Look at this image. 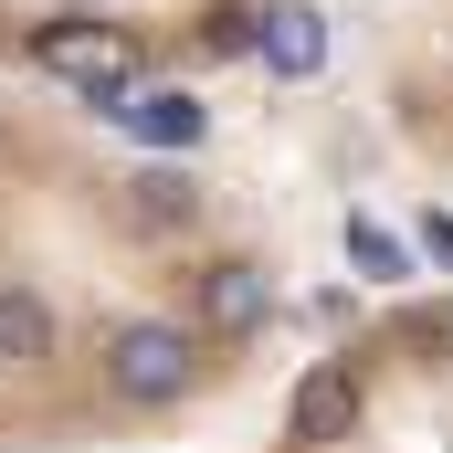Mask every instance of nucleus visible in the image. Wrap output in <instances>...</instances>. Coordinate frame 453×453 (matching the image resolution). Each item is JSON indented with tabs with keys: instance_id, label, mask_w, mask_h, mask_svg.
<instances>
[{
	"instance_id": "f257e3e1",
	"label": "nucleus",
	"mask_w": 453,
	"mask_h": 453,
	"mask_svg": "<svg viewBox=\"0 0 453 453\" xmlns=\"http://www.w3.org/2000/svg\"><path fill=\"white\" fill-rule=\"evenodd\" d=\"M190 358H201L190 327L137 317V327H116V338H106V390H116V401H137V411H158V401H180V390H190Z\"/></svg>"
},
{
	"instance_id": "f03ea898",
	"label": "nucleus",
	"mask_w": 453,
	"mask_h": 453,
	"mask_svg": "<svg viewBox=\"0 0 453 453\" xmlns=\"http://www.w3.org/2000/svg\"><path fill=\"white\" fill-rule=\"evenodd\" d=\"M32 64L64 74L85 106H106V116L137 96V42H116V32H96V21H53V32L32 42Z\"/></svg>"
},
{
	"instance_id": "7ed1b4c3",
	"label": "nucleus",
	"mask_w": 453,
	"mask_h": 453,
	"mask_svg": "<svg viewBox=\"0 0 453 453\" xmlns=\"http://www.w3.org/2000/svg\"><path fill=\"white\" fill-rule=\"evenodd\" d=\"M348 422H358V369H338V358L306 369L296 380V443H338Z\"/></svg>"
},
{
	"instance_id": "20e7f679",
	"label": "nucleus",
	"mask_w": 453,
	"mask_h": 453,
	"mask_svg": "<svg viewBox=\"0 0 453 453\" xmlns=\"http://www.w3.org/2000/svg\"><path fill=\"white\" fill-rule=\"evenodd\" d=\"M116 116H127L148 148H201V106H190L180 85H137V96H127Z\"/></svg>"
},
{
	"instance_id": "39448f33",
	"label": "nucleus",
	"mask_w": 453,
	"mask_h": 453,
	"mask_svg": "<svg viewBox=\"0 0 453 453\" xmlns=\"http://www.w3.org/2000/svg\"><path fill=\"white\" fill-rule=\"evenodd\" d=\"M253 42H264V64H274V74H317V53H327V32H317V11H306V0H274Z\"/></svg>"
},
{
	"instance_id": "423d86ee",
	"label": "nucleus",
	"mask_w": 453,
	"mask_h": 453,
	"mask_svg": "<svg viewBox=\"0 0 453 453\" xmlns=\"http://www.w3.org/2000/svg\"><path fill=\"white\" fill-rule=\"evenodd\" d=\"M201 317H211V327H253V317H264V274H253V264H211V274H201Z\"/></svg>"
},
{
	"instance_id": "0eeeda50",
	"label": "nucleus",
	"mask_w": 453,
	"mask_h": 453,
	"mask_svg": "<svg viewBox=\"0 0 453 453\" xmlns=\"http://www.w3.org/2000/svg\"><path fill=\"white\" fill-rule=\"evenodd\" d=\"M42 348H53V317H42V296L0 285V369H21V358H42Z\"/></svg>"
},
{
	"instance_id": "6e6552de",
	"label": "nucleus",
	"mask_w": 453,
	"mask_h": 453,
	"mask_svg": "<svg viewBox=\"0 0 453 453\" xmlns=\"http://www.w3.org/2000/svg\"><path fill=\"white\" fill-rule=\"evenodd\" d=\"M127 211H137V232H180L201 201H190V180H169V169H148L137 190H127Z\"/></svg>"
},
{
	"instance_id": "1a4fd4ad",
	"label": "nucleus",
	"mask_w": 453,
	"mask_h": 453,
	"mask_svg": "<svg viewBox=\"0 0 453 453\" xmlns=\"http://www.w3.org/2000/svg\"><path fill=\"white\" fill-rule=\"evenodd\" d=\"M348 264H358L369 285H401V242H390L380 222H348Z\"/></svg>"
},
{
	"instance_id": "9d476101",
	"label": "nucleus",
	"mask_w": 453,
	"mask_h": 453,
	"mask_svg": "<svg viewBox=\"0 0 453 453\" xmlns=\"http://www.w3.org/2000/svg\"><path fill=\"white\" fill-rule=\"evenodd\" d=\"M422 253H433V264H453V222H443V211L422 222Z\"/></svg>"
}]
</instances>
